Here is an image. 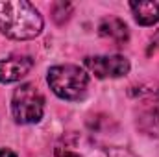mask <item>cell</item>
<instances>
[{
  "label": "cell",
  "mask_w": 159,
  "mask_h": 157,
  "mask_svg": "<svg viewBox=\"0 0 159 157\" xmlns=\"http://www.w3.org/2000/svg\"><path fill=\"white\" fill-rule=\"evenodd\" d=\"M0 32L11 39H34L43 32V17L26 0L0 2Z\"/></svg>",
  "instance_id": "cell-1"
},
{
  "label": "cell",
  "mask_w": 159,
  "mask_h": 157,
  "mask_svg": "<svg viewBox=\"0 0 159 157\" xmlns=\"http://www.w3.org/2000/svg\"><path fill=\"white\" fill-rule=\"evenodd\" d=\"M50 89L63 100H80L89 85V76L76 65H57L48 70Z\"/></svg>",
  "instance_id": "cell-2"
},
{
  "label": "cell",
  "mask_w": 159,
  "mask_h": 157,
  "mask_svg": "<svg viewBox=\"0 0 159 157\" xmlns=\"http://www.w3.org/2000/svg\"><path fill=\"white\" fill-rule=\"evenodd\" d=\"M13 118L19 124H35L44 113V96L34 83H22L13 91L11 98Z\"/></svg>",
  "instance_id": "cell-3"
},
{
  "label": "cell",
  "mask_w": 159,
  "mask_h": 157,
  "mask_svg": "<svg viewBox=\"0 0 159 157\" xmlns=\"http://www.w3.org/2000/svg\"><path fill=\"white\" fill-rule=\"evenodd\" d=\"M54 157H109L107 152L91 137L78 131H69L54 146Z\"/></svg>",
  "instance_id": "cell-4"
},
{
  "label": "cell",
  "mask_w": 159,
  "mask_h": 157,
  "mask_svg": "<svg viewBox=\"0 0 159 157\" xmlns=\"http://www.w3.org/2000/svg\"><path fill=\"white\" fill-rule=\"evenodd\" d=\"M85 67L96 78H120L129 72V61L124 56H91L85 57Z\"/></svg>",
  "instance_id": "cell-5"
},
{
  "label": "cell",
  "mask_w": 159,
  "mask_h": 157,
  "mask_svg": "<svg viewBox=\"0 0 159 157\" xmlns=\"http://www.w3.org/2000/svg\"><path fill=\"white\" fill-rule=\"evenodd\" d=\"M34 67L32 57L28 56H15L0 61V83H13L24 78Z\"/></svg>",
  "instance_id": "cell-6"
},
{
  "label": "cell",
  "mask_w": 159,
  "mask_h": 157,
  "mask_svg": "<svg viewBox=\"0 0 159 157\" xmlns=\"http://www.w3.org/2000/svg\"><path fill=\"white\" fill-rule=\"evenodd\" d=\"M129 7L133 11L135 20L141 26H152L159 20V2L148 0V2H129Z\"/></svg>",
  "instance_id": "cell-7"
},
{
  "label": "cell",
  "mask_w": 159,
  "mask_h": 157,
  "mask_svg": "<svg viewBox=\"0 0 159 157\" xmlns=\"http://www.w3.org/2000/svg\"><path fill=\"white\" fill-rule=\"evenodd\" d=\"M98 32L102 37H107V39L115 41L117 44H124L128 37H129V32H128V26L115 17H109V19H104L98 26Z\"/></svg>",
  "instance_id": "cell-8"
},
{
  "label": "cell",
  "mask_w": 159,
  "mask_h": 157,
  "mask_svg": "<svg viewBox=\"0 0 159 157\" xmlns=\"http://www.w3.org/2000/svg\"><path fill=\"white\" fill-rule=\"evenodd\" d=\"M139 128L152 137H159V105L148 107L139 117Z\"/></svg>",
  "instance_id": "cell-9"
},
{
  "label": "cell",
  "mask_w": 159,
  "mask_h": 157,
  "mask_svg": "<svg viewBox=\"0 0 159 157\" xmlns=\"http://www.w3.org/2000/svg\"><path fill=\"white\" fill-rule=\"evenodd\" d=\"M72 13V4L69 2H56L52 6V17L57 24H65V20H69Z\"/></svg>",
  "instance_id": "cell-10"
},
{
  "label": "cell",
  "mask_w": 159,
  "mask_h": 157,
  "mask_svg": "<svg viewBox=\"0 0 159 157\" xmlns=\"http://www.w3.org/2000/svg\"><path fill=\"white\" fill-rule=\"evenodd\" d=\"M0 157H17V154L13 150H9V148H2L0 150Z\"/></svg>",
  "instance_id": "cell-11"
}]
</instances>
